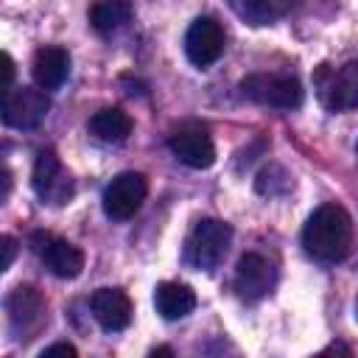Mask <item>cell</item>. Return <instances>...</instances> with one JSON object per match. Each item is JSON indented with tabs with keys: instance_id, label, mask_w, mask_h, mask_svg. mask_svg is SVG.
I'll use <instances>...</instances> for the list:
<instances>
[{
	"instance_id": "obj_7",
	"label": "cell",
	"mask_w": 358,
	"mask_h": 358,
	"mask_svg": "<svg viewBox=\"0 0 358 358\" xmlns=\"http://www.w3.org/2000/svg\"><path fill=\"white\" fill-rule=\"evenodd\" d=\"M50 109L42 87H11L3 95V123L8 129H36Z\"/></svg>"
},
{
	"instance_id": "obj_21",
	"label": "cell",
	"mask_w": 358,
	"mask_h": 358,
	"mask_svg": "<svg viewBox=\"0 0 358 358\" xmlns=\"http://www.w3.org/2000/svg\"><path fill=\"white\" fill-rule=\"evenodd\" d=\"M11 87H14V59H11L8 53H3V84H0L3 95H6Z\"/></svg>"
},
{
	"instance_id": "obj_10",
	"label": "cell",
	"mask_w": 358,
	"mask_h": 358,
	"mask_svg": "<svg viewBox=\"0 0 358 358\" xmlns=\"http://www.w3.org/2000/svg\"><path fill=\"white\" fill-rule=\"evenodd\" d=\"M168 148L179 162L190 168H210L215 162L213 137L201 123H182L179 129H173L168 137Z\"/></svg>"
},
{
	"instance_id": "obj_9",
	"label": "cell",
	"mask_w": 358,
	"mask_h": 358,
	"mask_svg": "<svg viewBox=\"0 0 358 358\" xmlns=\"http://www.w3.org/2000/svg\"><path fill=\"white\" fill-rule=\"evenodd\" d=\"M34 252L39 255V260L48 266V271L59 280H73L84 271V252L64 241V238H56L50 232H36L34 235Z\"/></svg>"
},
{
	"instance_id": "obj_3",
	"label": "cell",
	"mask_w": 358,
	"mask_h": 358,
	"mask_svg": "<svg viewBox=\"0 0 358 358\" xmlns=\"http://www.w3.org/2000/svg\"><path fill=\"white\" fill-rule=\"evenodd\" d=\"M316 98L330 112H350L358 106V62H344L341 67L319 64L313 73Z\"/></svg>"
},
{
	"instance_id": "obj_25",
	"label": "cell",
	"mask_w": 358,
	"mask_h": 358,
	"mask_svg": "<svg viewBox=\"0 0 358 358\" xmlns=\"http://www.w3.org/2000/svg\"><path fill=\"white\" fill-rule=\"evenodd\" d=\"M355 316H358V302H355Z\"/></svg>"
},
{
	"instance_id": "obj_15",
	"label": "cell",
	"mask_w": 358,
	"mask_h": 358,
	"mask_svg": "<svg viewBox=\"0 0 358 358\" xmlns=\"http://www.w3.org/2000/svg\"><path fill=\"white\" fill-rule=\"evenodd\" d=\"M154 308L162 319L168 322H176V319H185L187 313H193L196 308V294L190 285L185 282H159L154 288Z\"/></svg>"
},
{
	"instance_id": "obj_6",
	"label": "cell",
	"mask_w": 358,
	"mask_h": 358,
	"mask_svg": "<svg viewBox=\"0 0 358 358\" xmlns=\"http://www.w3.org/2000/svg\"><path fill=\"white\" fill-rule=\"evenodd\" d=\"M145 193H148V179L137 171H123L103 187V196H101L103 213L112 221H126L140 210V204L145 201Z\"/></svg>"
},
{
	"instance_id": "obj_13",
	"label": "cell",
	"mask_w": 358,
	"mask_h": 358,
	"mask_svg": "<svg viewBox=\"0 0 358 358\" xmlns=\"http://www.w3.org/2000/svg\"><path fill=\"white\" fill-rule=\"evenodd\" d=\"M92 319L106 330V333H120L131 324V299L120 288H98L90 299Z\"/></svg>"
},
{
	"instance_id": "obj_20",
	"label": "cell",
	"mask_w": 358,
	"mask_h": 358,
	"mask_svg": "<svg viewBox=\"0 0 358 358\" xmlns=\"http://www.w3.org/2000/svg\"><path fill=\"white\" fill-rule=\"evenodd\" d=\"M0 243H3V271H8L14 263V255H17V241L11 235H3Z\"/></svg>"
},
{
	"instance_id": "obj_19",
	"label": "cell",
	"mask_w": 358,
	"mask_h": 358,
	"mask_svg": "<svg viewBox=\"0 0 358 358\" xmlns=\"http://www.w3.org/2000/svg\"><path fill=\"white\" fill-rule=\"evenodd\" d=\"M255 185H257V193H263V196H280V193H285L291 187V176L280 165H268V168H263L257 173Z\"/></svg>"
},
{
	"instance_id": "obj_2",
	"label": "cell",
	"mask_w": 358,
	"mask_h": 358,
	"mask_svg": "<svg viewBox=\"0 0 358 358\" xmlns=\"http://www.w3.org/2000/svg\"><path fill=\"white\" fill-rule=\"evenodd\" d=\"M232 243V229L229 224L218 221V218H201L193 224V229L185 238L182 246V260L190 268L199 271H213L218 268V263L227 257V249Z\"/></svg>"
},
{
	"instance_id": "obj_22",
	"label": "cell",
	"mask_w": 358,
	"mask_h": 358,
	"mask_svg": "<svg viewBox=\"0 0 358 358\" xmlns=\"http://www.w3.org/2000/svg\"><path fill=\"white\" fill-rule=\"evenodd\" d=\"M50 355H76V347L73 344H67V341H59V344H50V347H45L42 350V358H50Z\"/></svg>"
},
{
	"instance_id": "obj_4",
	"label": "cell",
	"mask_w": 358,
	"mask_h": 358,
	"mask_svg": "<svg viewBox=\"0 0 358 358\" xmlns=\"http://www.w3.org/2000/svg\"><path fill=\"white\" fill-rule=\"evenodd\" d=\"M241 95L271 109H296L302 103V84L282 73H252L241 81Z\"/></svg>"
},
{
	"instance_id": "obj_16",
	"label": "cell",
	"mask_w": 358,
	"mask_h": 358,
	"mask_svg": "<svg viewBox=\"0 0 358 358\" xmlns=\"http://www.w3.org/2000/svg\"><path fill=\"white\" fill-rule=\"evenodd\" d=\"M131 126H134L131 117H129L120 106H103V109H98V112L90 117V123H87L90 134H92L98 143H109V145H117V143L129 140Z\"/></svg>"
},
{
	"instance_id": "obj_23",
	"label": "cell",
	"mask_w": 358,
	"mask_h": 358,
	"mask_svg": "<svg viewBox=\"0 0 358 358\" xmlns=\"http://www.w3.org/2000/svg\"><path fill=\"white\" fill-rule=\"evenodd\" d=\"M151 355H173V350L171 347H157V350H151Z\"/></svg>"
},
{
	"instance_id": "obj_12",
	"label": "cell",
	"mask_w": 358,
	"mask_h": 358,
	"mask_svg": "<svg viewBox=\"0 0 358 358\" xmlns=\"http://www.w3.org/2000/svg\"><path fill=\"white\" fill-rule=\"evenodd\" d=\"M274 280H277L274 266L257 252H246L235 266V291L246 302L263 299L274 288Z\"/></svg>"
},
{
	"instance_id": "obj_1",
	"label": "cell",
	"mask_w": 358,
	"mask_h": 358,
	"mask_svg": "<svg viewBox=\"0 0 358 358\" xmlns=\"http://www.w3.org/2000/svg\"><path fill=\"white\" fill-rule=\"evenodd\" d=\"M305 252L319 263H338L352 246V218L341 204H322L310 213L302 229Z\"/></svg>"
},
{
	"instance_id": "obj_11",
	"label": "cell",
	"mask_w": 358,
	"mask_h": 358,
	"mask_svg": "<svg viewBox=\"0 0 358 358\" xmlns=\"http://www.w3.org/2000/svg\"><path fill=\"white\" fill-rule=\"evenodd\" d=\"M8 327L17 338H31L45 322V299L34 285H17L6 296Z\"/></svg>"
},
{
	"instance_id": "obj_5",
	"label": "cell",
	"mask_w": 358,
	"mask_h": 358,
	"mask_svg": "<svg viewBox=\"0 0 358 358\" xmlns=\"http://www.w3.org/2000/svg\"><path fill=\"white\" fill-rule=\"evenodd\" d=\"M31 185H34V193L39 196V201L42 204H50V207L67 204L73 199V193H76V185H73L70 171L62 165V159L50 148H45V151L36 154L34 171H31Z\"/></svg>"
},
{
	"instance_id": "obj_18",
	"label": "cell",
	"mask_w": 358,
	"mask_h": 358,
	"mask_svg": "<svg viewBox=\"0 0 358 358\" xmlns=\"http://www.w3.org/2000/svg\"><path fill=\"white\" fill-rule=\"evenodd\" d=\"M129 20H131V3L129 0H98L90 8V25L101 36L120 31Z\"/></svg>"
},
{
	"instance_id": "obj_8",
	"label": "cell",
	"mask_w": 358,
	"mask_h": 358,
	"mask_svg": "<svg viewBox=\"0 0 358 358\" xmlns=\"http://www.w3.org/2000/svg\"><path fill=\"white\" fill-rule=\"evenodd\" d=\"M224 28L215 17H196L185 34V56L196 67H210L224 56Z\"/></svg>"
},
{
	"instance_id": "obj_24",
	"label": "cell",
	"mask_w": 358,
	"mask_h": 358,
	"mask_svg": "<svg viewBox=\"0 0 358 358\" xmlns=\"http://www.w3.org/2000/svg\"><path fill=\"white\" fill-rule=\"evenodd\" d=\"M324 352H347V355H350V350H347V347H341V344H333V347H327Z\"/></svg>"
},
{
	"instance_id": "obj_17",
	"label": "cell",
	"mask_w": 358,
	"mask_h": 358,
	"mask_svg": "<svg viewBox=\"0 0 358 358\" xmlns=\"http://www.w3.org/2000/svg\"><path fill=\"white\" fill-rule=\"evenodd\" d=\"M229 3L235 14L249 25H271L294 8V0H229Z\"/></svg>"
},
{
	"instance_id": "obj_14",
	"label": "cell",
	"mask_w": 358,
	"mask_h": 358,
	"mask_svg": "<svg viewBox=\"0 0 358 358\" xmlns=\"http://www.w3.org/2000/svg\"><path fill=\"white\" fill-rule=\"evenodd\" d=\"M31 73L36 87L42 90H59L70 76V53L59 45H45L34 53Z\"/></svg>"
}]
</instances>
